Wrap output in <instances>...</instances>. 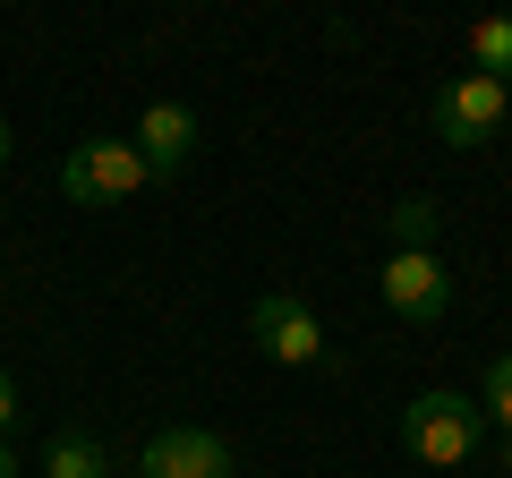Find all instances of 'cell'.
<instances>
[{
    "mask_svg": "<svg viewBox=\"0 0 512 478\" xmlns=\"http://www.w3.org/2000/svg\"><path fill=\"white\" fill-rule=\"evenodd\" d=\"M43 478H111V453L86 427H60V436L43 444Z\"/></svg>",
    "mask_w": 512,
    "mask_h": 478,
    "instance_id": "cell-8",
    "label": "cell"
},
{
    "mask_svg": "<svg viewBox=\"0 0 512 478\" xmlns=\"http://www.w3.org/2000/svg\"><path fill=\"white\" fill-rule=\"evenodd\" d=\"M478 436H487V419H478L470 393H419V402L402 410V444L410 461H427V470H461V461L478 453Z\"/></svg>",
    "mask_w": 512,
    "mask_h": 478,
    "instance_id": "cell-1",
    "label": "cell"
},
{
    "mask_svg": "<svg viewBox=\"0 0 512 478\" xmlns=\"http://www.w3.org/2000/svg\"><path fill=\"white\" fill-rule=\"evenodd\" d=\"M504 111H512V86H495V77L470 69V77H453V86L436 94V137L470 154V146H487V137L504 129Z\"/></svg>",
    "mask_w": 512,
    "mask_h": 478,
    "instance_id": "cell-5",
    "label": "cell"
},
{
    "mask_svg": "<svg viewBox=\"0 0 512 478\" xmlns=\"http://www.w3.org/2000/svg\"><path fill=\"white\" fill-rule=\"evenodd\" d=\"M393 248H436V197H402L393 205Z\"/></svg>",
    "mask_w": 512,
    "mask_h": 478,
    "instance_id": "cell-10",
    "label": "cell"
},
{
    "mask_svg": "<svg viewBox=\"0 0 512 478\" xmlns=\"http://www.w3.org/2000/svg\"><path fill=\"white\" fill-rule=\"evenodd\" d=\"M384 308L402 316V325H444V308H453V274L436 265V248H393L376 274Z\"/></svg>",
    "mask_w": 512,
    "mask_h": 478,
    "instance_id": "cell-4",
    "label": "cell"
},
{
    "mask_svg": "<svg viewBox=\"0 0 512 478\" xmlns=\"http://www.w3.org/2000/svg\"><path fill=\"white\" fill-rule=\"evenodd\" d=\"M0 163H9V120H0Z\"/></svg>",
    "mask_w": 512,
    "mask_h": 478,
    "instance_id": "cell-14",
    "label": "cell"
},
{
    "mask_svg": "<svg viewBox=\"0 0 512 478\" xmlns=\"http://www.w3.org/2000/svg\"><path fill=\"white\" fill-rule=\"evenodd\" d=\"M146 154L128 146V137H86V146L60 163V188H69V205H128L137 188H146Z\"/></svg>",
    "mask_w": 512,
    "mask_h": 478,
    "instance_id": "cell-2",
    "label": "cell"
},
{
    "mask_svg": "<svg viewBox=\"0 0 512 478\" xmlns=\"http://www.w3.org/2000/svg\"><path fill=\"white\" fill-rule=\"evenodd\" d=\"M470 60H478V77L512 86V18H478L470 26Z\"/></svg>",
    "mask_w": 512,
    "mask_h": 478,
    "instance_id": "cell-9",
    "label": "cell"
},
{
    "mask_svg": "<svg viewBox=\"0 0 512 478\" xmlns=\"http://www.w3.org/2000/svg\"><path fill=\"white\" fill-rule=\"evenodd\" d=\"M231 444L214 427H163V436L137 444V478H231Z\"/></svg>",
    "mask_w": 512,
    "mask_h": 478,
    "instance_id": "cell-6",
    "label": "cell"
},
{
    "mask_svg": "<svg viewBox=\"0 0 512 478\" xmlns=\"http://www.w3.org/2000/svg\"><path fill=\"white\" fill-rule=\"evenodd\" d=\"M9 427H18V376L0 368V436H9Z\"/></svg>",
    "mask_w": 512,
    "mask_h": 478,
    "instance_id": "cell-12",
    "label": "cell"
},
{
    "mask_svg": "<svg viewBox=\"0 0 512 478\" xmlns=\"http://www.w3.org/2000/svg\"><path fill=\"white\" fill-rule=\"evenodd\" d=\"M128 146L146 154L154 180H171V171L197 154V111H188V103H146V120H137V137H128Z\"/></svg>",
    "mask_w": 512,
    "mask_h": 478,
    "instance_id": "cell-7",
    "label": "cell"
},
{
    "mask_svg": "<svg viewBox=\"0 0 512 478\" xmlns=\"http://www.w3.org/2000/svg\"><path fill=\"white\" fill-rule=\"evenodd\" d=\"M478 419H495L512 436V350H495L487 359V393H478Z\"/></svg>",
    "mask_w": 512,
    "mask_h": 478,
    "instance_id": "cell-11",
    "label": "cell"
},
{
    "mask_svg": "<svg viewBox=\"0 0 512 478\" xmlns=\"http://www.w3.org/2000/svg\"><path fill=\"white\" fill-rule=\"evenodd\" d=\"M248 342L265 350L274 368H325V325H316V308L291 299V291H265L248 308Z\"/></svg>",
    "mask_w": 512,
    "mask_h": 478,
    "instance_id": "cell-3",
    "label": "cell"
},
{
    "mask_svg": "<svg viewBox=\"0 0 512 478\" xmlns=\"http://www.w3.org/2000/svg\"><path fill=\"white\" fill-rule=\"evenodd\" d=\"M504 470H512V436H504Z\"/></svg>",
    "mask_w": 512,
    "mask_h": 478,
    "instance_id": "cell-15",
    "label": "cell"
},
{
    "mask_svg": "<svg viewBox=\"0 0 512 478\" xmlns=\"http://www.w3.org/2000/svg\"><path fill=\"white\" fill-rule=\"evenodd\" d=\"M0 478H18V444L9 436H0Z\"/></svg>",
    "mask_w": 512,
    "mask_h": 478,
    "instance_id": "cell-13",
    "label": "cell"
}]
</instances>
